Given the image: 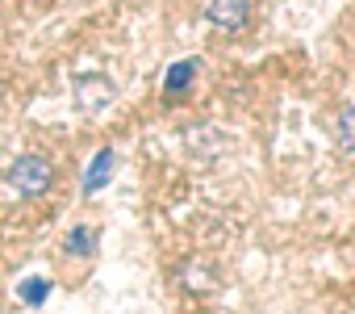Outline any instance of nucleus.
Returning a JSON list of instances; mask_svg holds the SVG:
<instances>
[{
  "label": "nucleus",
  "instance_id": "f257e3e1",
  "mask_svg": "<svg viewBox=\"0 0 355 314\" xmlns=\"http://www.w3.org/2000/svg\"><path fill=\"white\" fill-rule=\"evenodd\" d=\"M9 185L21 197H42L55 185V168L42 160V155H17L13 168H9Z\"/></svg>",
  "mask_w": 355,
  "mask_h": 314
},
{
  "label": "nucleus",
  "instance_id": "f03ea898",
  "mask_svg": "<svg viewBox=\"0 0 355 314\" xmlns=\"http://www.w3.org/2000/svg\"><path fill=\"white\" fill-rule=\"evenodd\" d=\"M71 88H76V105L84 113H101V109H109L117 101V84L105 72H84V76H76Z\"/></svg>",
  "mask_w": 355,
  "mask_h": 314
},
{
  "label": "nucleus",
  "instance_id": "7ed1b4c3",
  "mask_svg": "<svg viewBox=\"0 0 355 314\" xmlns=\"http://www.w3.org/2000/svg\"><path fill=\"white\" fill-rule=\"evenodd\" d=\"M205 17H209V26L234 34V30H243L247 17H251V0H209V5H205Z\"/></svg>",
  "mask_w": 355,
  "mask_h": 314
},
{
  "label": "nucleus",
  "instance_id": "0eeeda50",
  "mask_svg": "<svg viewBox=\"0 0 355 314\" xmlns=\"http://www.w3.org/2000/svg\"><path fill=\"white\" fill-rule=\"evenodd\" d=\"M17 293H21V301H26V306H42V301H46V293H51V281H46V276H30V281H21V285H17Z\"/></svg>",
  "mask_w": 355,
  "mask_h": 314
},
{
  "label": "nucleus",
  "instance_id": "6e6552de",
  "mask_svg": "<svg viewBox=\"0 0 355 314\" xmlns=\"http://www.w3.org/2000/svg\"><path fill=\"white\" fill-rule=\"evenodd\" d=\"M334 134H338V147H343V151H355V105L338 113V126H334Z\"/></svg>",
  "mask_w": 355,
  "mask_h": 314
},
{
  "label": "nucleus",
  "instance_id": "423d86ee",
  "mask_svg": "<svg viewBox=\"0 0 355 314\" xmlns=\"http://www.w3.org/2000/svg\"><path fill=\"white\" fill-rule=\"evenodd\" d=\"M193 80H197V59H175V63L163 72V92H167V97H184Z\"/></svg>",
  "mask_w": 355,
  "mask_h": 314
},
{
  "label": "nucleus",
  "instance_id": "39448f33",
  "mask_svg": "<svg viewBox=\"0 0 355 314\" xmlns=\"http://www.w3.org/2000/svg\"><path fill=\"white\" fill-rule=\"evenodd\" d=\"M109 176H113V147H101V151L92 155L88 172H84V193H88V197L101 193V189L109 185Z\"/></svg>",
  "mask_w": 355,
  "mask_h": 314
},
{
  "label": "nucleus",
  "instance_id": "20e7f679",
  "mask_svg": "<svg viewBox=\"0 0 355 314\" xmlns=\"http://www.w3.org/2000/svg\"><path fill=\"white\" fill-rule=\"evenodd\" d=\"M96 247H101V231H96L92 222L71 226V231H67V239H63V251H67V256H76V260L96 256Z\"/></svg>",
  "mask_w": 355,
  "mask_h": 314
}]
</instances>
